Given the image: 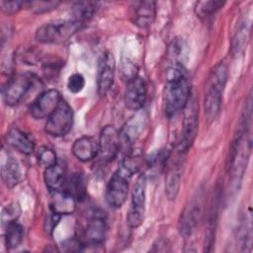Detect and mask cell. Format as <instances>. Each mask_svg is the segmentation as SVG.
<instances>
[{"mask_svg": "<svg viewBox=\"0 0 253 253\" xmlns=\"http://www.w3.org/2000/svg\"><path fill=\"white\" fill-rule=\"evenodd\" d=\"M191 98V83L183 64H171L167 69L166 84L163 93V106L168 118L182 111Z\"/></svg>", "mask_w": 253, "mask_h": 253, "instance_id": "obj_1", "label": "cell"}, {"mask_svg": "<svg viewBox=\"0 0 253 253\" xmlns=\"http://www.w3.org/2000/svg\"><path fill=\"white\" fill-rule=\"evenodd\" d=\"M227 74V66L223 62H219L211 69L208 77L205 88L204 110L205 115L210 120H214L220 111Z\"/></svg>", "mask_w": 253, "mask_h": 253, "instance_id": "obj_2", "label": "cell"}, {"mask_svg": "<svg viewBox=\"0 0 253 253\" xmlns=\"http://www.w3.org/2000/svg\"><path fill=\"white\" fill-rule=\"evenodd\" d=\"M83 24L74 20H55L42 25L36 32V40L41 43L58 44L67 42L81 28Z\"/></svg>", "mask_w": 253, "mask_h": 253, "instance_id": "obj_3", "label": "cell"}, {"mask_svg": "<svg viewBox=\"0 0 253 253\" xmlns=\"http://www.w3.org/2000/svg\"><path fill=\"white\" fill-rule=\"evenodd\" d=\"M246 127L248 126H244V129L238 132L232 144L229 168L234 183H240L251 153V135Z\"/></svg>", "mask_w": 253, "mask_h": 253, "instance_id": "obj_4", "label": "cell"}, {"mask_svg": "<svg viewBox=\"0 0 253 253\" xmlns=\"http://www.w3.org/2000/svg\"><path fill=\"white\" fill-rule=\"evenodd\" d=\"M184 110L183 126L181 131V137L178 141L176 150L180 153L186 154L191 148L197 132H198V107L195 99L189 100Z\"/></svg>", "mask_w": 253, "mask_h": 253, "instance_id": "obj_5", "label": "cell"}, {"mask_svg": "<svg viewBox=\"0 0 253 253\" xmlns=\"http://www.w3.org/2000/svg\"><path fill=\"white\" fill-rule=\"evenodd\" d=\"M146 201V176L139 175L131 192V202L126 221L130 228H137L143 222Z\"/></svg>", "mask_w": 253, "mask_h": 253, "instance_id": "obj_6", "label": "cell"}, {"mask_svg": "<svg viewBox=\"0 0 253 253\" xmlns=\"http://www.w3.org/2000/svg\"><path fill=\"white\" fill-rule=\"evenodd\" d=\"M73 126V111L70 105L61 100L57 108L47 118L44 130L51 136H63L70 131Z\"/></svg>", "mask_w": 253, "mask_h": 253, "instance_id": "obj_7", "label": "cell"}, {"mask_svg": "<svg viewBox=\"0 0 253 253\" xmlns=\"http://www.w3.org/2000/svg\"><path fill=\"white\" fill-rule=\"evenodd\" d=\"M34 84V77L29 73H19L7 80L2 89L4 102L8 106L19 104Z\"/></svg>", "mask_w": 253, "mask_h": 253, "instance_id": "obj_8", "label": "cell"}, {"mask_svg": "<svg viewBox=\"0 0 253 253\" xmlns=\"http://www.w3.org/2000/svg\"><path fill=\"white\" fill-rule=\"evenodd\" d=\"M61 100V96L57 90H45L41 93L30 105V114L36 120L47 119L57 108Z\"/></svg>", "mask_w": 253, "mask_h": 253, "instance_id": "obj_9", "label": "cell"}, {"mask_svg": "<svg viewBox=\"0 0 253 253\" xmlns=\"http://www.w3.org/2000/svg\"><path fill=\"white\" fill-rule=\"evenodd\" d=\"M128 180L126 176L118 170L113 174L106 187V201L107 204L113 209L121 208L127 197L128 193Z\"/></svg>", "mask_w": 253, "mask_h": 253, "instance_id": "obj_10", "label": "cell"}, {"mask_svg": "<svg viewBox=\"0 0 253 253\" xmlns=\"http://www.w3.org/2000/svg\"><path fill=\"white\" fill-rule=\"evenodd\" d=\"M116 71V60L111 51H105L98 63L97 72V92L100 96H105L113 86Z\"/></svg>", "mask_w": 253, "mask_h": 253, "instance_id": "obj_11", "label": "cell"}, {"mask_svg": "<svg viewBox=\"0 0 253 253\" xmlns=\"http://www.w3.org/2000/svg\"><path fill=\"white\" fill-rule=\"evenodd\" d=\"M185 155L186 154L177 151L175 158H172L170 155L168 159V167L165 176V194L169 200H175L179 193Z\"/></svg>", "mask_w": 253, "mask_h": 253, "instance_id": "obj_12", "label": "cell"}, {"mask_svg": "<svg viewBox=\"0 0 253 253\" xmlns=\"http://www.w3.org/2000/svg\"><path fill=\"white\" fill-rule=\"evenodd\" d=\"M99 154L104 162L114 160L121 150L120 132L114 126H105L100 133Z\"/></svg>", "mask_w": 253, "mask_h": 253, "instance_id": "obj_13", "label": "cell"}, {"mask_svg": "<svg viewBox=\"0 0 253 253\" xmlns=\"http://www.w3.org/2000/svg\"><path fill=\"white\" fill-rule=\"evenodd\" d=\"M146 84L142 77L136 75L126 81L124 102L127 109L139 111L146 101Z\"/></svg>", "mask_w": 253, "mask_h": 253, "instance_id": "obj_14", "label": "cell"}, {"mask_svg": "<svg viewBox=\"0 0 253 253\" xmlns=\"http://www.w3.org/2000/svg\"><path fill=\"white\" fill-rule=\"evenodd\" d=\"M201 206L200 199H194L182 212L179 221V231L184 237H188L195 230L202 214Z\"/></svg>", "mask_w": 253, "mask_h": 253, "instance_id": "obj_15", "label": "cell"}, {"mask_svg": "<svg viewBox=\"0 0 253 253\" xmlns=\"http://www.w3.org/2000/svg\"><path fill=\"white\" fill-rule=\"evenodd\" d=\"M156 16V3L154 1H138L133 3L131 12L132 23L140 28L146 29L152 25Z\"/></svg>", "mask_w": 253, "mask_h": 253, "instance_id": "obj_16", "label": "cell"}, {"mask_svg": "<svg viewBox=\"0 0 253 253\" xmlns=\"http://www.w3.org/2000/svg\"><path fill=\"white\" fill-rule=\"evenodd\" d=\"M50 211L59 215L71 214L76 209L75 198L64 190L52 191L49 201Z\"/></svg>", "mask_w": 253, "mask_h": 253, "instance_id": "obj_17", "label": "cell"}, {"mask_svg": "<svg viewBox=\"0 0 253 253\" xmlns=\"http://www.w3.org/2000/svg\"><path fill=\"white\" fill-rule=\"evenodd\" d=\"M99 142L91 136H81L72 145L73 155L80 161L87 162L94 159L99 154Z\"/></svg>", "mask_w": 253, "mask_h": 253, "instance_id": "obj_18", "label": "cell"}, {"mask_svg": "<svg viewBox=\"0 0 253 253\" xmlns=\"http://www.w3.org/2000/svg\"><path fill=\"white\" fill-rule=\"evenodd\" d=\"M7 143L23 154H31L35 150L33 137L18 127H12L6 134Z\"/></svg>", "mask_w": 253, "mask_h": 253, "instance_id": "obj_19", "label": "cell"}, {"mask_svg": "<svg viewBox=\"0 0 253 253\" xmlns=\"http://www.w3.org/2000/svg\"><path fill=\"white\" fill-rule=\"evenodd\" d=\"M107 225L102 216L95 215L87 223L84 231V242L88 245H99L106 237Z\"/></svg>", "mask_w": 253, "mask_h": 253, "instance_id": "obj_20", "label": "cell"}, {"mask_svg": "<svg viewBox=\"0 0 253 253\" xmlns=\"http://www.w3.org/2000/svg\"><path fill=\"white\" fill-rule=\"evenodd\" d=\"M1 176L3 182L9 188L15 187L22 179L20 165L18 161L10 154H7L6 157H3L2 159Z\"/></svg>", "mask_w": 253, "mask_h": 253, "instance_id": "obj_21", "label": "cell"}, {"mask_svg": "<svg viewBox=\"0 0 253 253\" xmlns=\"http://www.w3.org/2000/svg\"><path fill=\"white\" fill-rule=\"evenodd\" d=\"M143 126L144 118L142 116H136L135 118L130 119L120 132L121 148H130L131 144L139 136V132L141 131Z\"/></svg>", "mask_w": 253, "mask_h": 253, "instance_id": "obj_22", "label": "cell"}, {"mask_svg": "<svg viewBox=\"0 0 253 253\" xmlns=\"http://www.w3.org/2000/svg\"><path fill=\"white\" fill-rule=\"evenodd\" d=\"M43 179L46 187L50 191L61 190L66 181L64 168L57 163L53 166L45 168Z\"/></svg>", "mask_w": 253, "mask_h": 253, "instance_id": "obj_23", "label": "cell"}, {"mask_svg": "<svg viewBox=\"0 0 253 253\" xmlns=\"http://www.w3.org/2000/svg\"><path fill=\"white\" fill-rule=\"evenodd\" d=\"M66 189L64 191L71 194L76 201H83L86 198V184L81 173L75 172L65 181Z\"/></svg>", "mask_w": 253, "mask_h": 253, "instance_id": "obj_24", "label": "cell"}, {"mask_svg": "<svg viewBox=\"0 0 253 253\" xmlns=\"http://www.w3.org/2000/svg\"><path fill=\"white\" fill-rule=\"evenodd\" d=\"M99 3L98 2H91V1H83L77 2L72 8L73 18L74 20L84 24L85 21L89 20L98 10Z\"/></svg>", "mask_w": 253, "mask_h": 253, "instance_id": "obj_25", "label": "cell"}, {"mask_svg": "<svg viewBox=\"0 0 253 253\" xmlns=\"http://www.w3.org/2000/svg\"><path fill=\"white\" fill-rule=\"evenodd\" d=\"M23 237H24L23 226L17 221H13L5 227V241L9 249L18 247L22 243Z\"/></svg>", "mask_w": 253, "mask_h": 253, "instance_id": "obj_26", "label": "cell"}, {"mask_svg": "<svg viewBox=\"0 0 253 253\" xmlns=\"http://www.w3.org/2000/svg\"><path fill=\"white\" fill-rule=\"evenodd\" d=\"M170 155H171V150L167 148L160 149L159 151L151 155L148 158L149 171L155 175L161 173L164 170V168H166Z\"/></svg>", "mask_w": 253, "mask_h": 253, "instance_id": "obj_27", "label": "cell"}, {"mask_svg": "<svg viewBox=\"0 0 253 253\" xmlns=\"http://www.w3.org/2000/svg\"><path fill=\"white\" fill-rule=\"evenodd\" d=\"M223 4L224 2L221 1H200L196 3L195 12L198 17L206 19L218 11L223 6Z\"/></svg>", "mask_w": 253, "mask_h": 253, "instance_id": "obj_28", "label": "cell"}, {"mask_svg": "<svg viewBox=\"0 0 253 253\" xmlns=\"http://www.w3.org/2000/svg\"><path fill=\"white\" fill-rule=\"evenodd\" d=\"M21 214V208L18 203H11L7 205L1 213V223L2 227L5 228L9 223L17 221Z\"/></svg>", "mask_w": 253, "mask_h": 253, "instance_id": "obj_29", "label": "cell"}, {"mask_svg": "<svg viewBox=\"0 0 253 253\" xmlns=\"http://www.w3.org/2000/svg\"><path fill=\"white\" fill-rule=\"evenodd\" d=\"M186 51V43L183 39H176L169 46V55L173 58L171 64H183V57Z\"/></svg>", "mask_w": 253, "mask_h": 253, "instance_id": "obj_30", "label": "cell"}, {"mask_svg": "<svg viewBox=\"0 0 253 253\" xmlns=\"http://www.w3.org/2000/svg\"><path fill=\"white\" fill-rule=\"evenodd\" d=\"M59 5L58 1H26V7L34 13L42 14L55 9Z\"/></svg>", "mask_w": 253, "mask_h": 253, "instance_id": "obj_31", "label": "cell"}, {"mask_svg": "<svg viewBox=\"0 0 253 253\" xmlns=\"http://www.w3.org/2000/svg\"><path fill=\"white\" fill-rule=\"evenodd\" d=\"M39 164L44 168H48L56 164V154L49 147H42L38 152Z\"/></svg>", "mask_w": 253, "mask_h": 253, "instance_id": "obj_32", "label": "cell"}, {"mask_svg": "<svg viewBox=\"0 0 253 253\" xmlns=\"http://www.w3.org/2000/svg\"><path fill=\"white\" fill-rule=\"evenodd\" d=\"M249 34V26L245 21H243L239 28L237 29V32L235 33V37L233 39V46L232 48L235 50H239L244 45Z\"/></svg>", "mask_w": 253, "mask_h": 253, "instance_id": "obj_33", "label": "cell"}, {"mask_svg": "<svg viewBox=\"0 0 253 253\" xmlns=\"http://www.w3.org/2000/svg\"><path fill=\"white\" fill-rule=\"evenodd\" d=\"M85 86V78L81 73H73L69 76L67 80V89L73 93L77 94L83 90Z\"/></svg>", "mask_w": 253, "mask_h": 253, "instance_id": "obj_34", "label": "cell"}, {"mask_svg": "<svg viewBox=\"0 0 253 253\" xmlns=\"http://www.w3.org/2000/svg\"><path fill=\"white\" fill-rule=\"evenodd\" d=\"M1 7L5 13L11 15L26 7V1H1Z\"/></svg>", "mask_w": 253, "mask_h": 253, "instance_id": "obj_35", "label": "cell"}, {"mask_svg": "<svg viewBox=\"0 0 253 253\" xmlns=\"http://www.w3.org/2000/svg\"><path fill=\"white\" fill-rule=\"evenodd\" d=\"M83 242L80 239L77 238H72V239H68L66 241H64L62 243V249L64 251H68V252H72V251H80L83 247Z\"/></svg>", "mask_w": 253, "mask_h": 253, "instance_id": "obj_36", "label": "cell"}, {"mask_svg": "<svg viewBox=\"0 0 253 253\" xmlns=\"http://www.w3.org/2000/svg\"><path fill=\"white\" fill-rule=\"evenodd\" d=\"M60 216H61V215L56 214V213H53V212H51V213L49 214V216H48L47 219L45 220V228H46L47 231L51 232V231L54 229V227H55L56 224L58 223V220L60 219Z\"/></svg>", "mask_w": 253, "mask_h": 253, "instance_id": "obj_37", "label": "cell"}]
</instances>
